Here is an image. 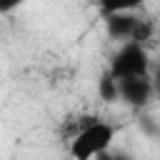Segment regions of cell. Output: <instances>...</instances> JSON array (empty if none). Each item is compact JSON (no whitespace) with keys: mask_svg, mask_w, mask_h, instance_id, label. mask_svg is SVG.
I'll return each mask as SVG.
<instances>
[{"mask_svg":"<svg viewBox=\"0 0 160 160\" xmlns=\"http://www.w3.org/2000/svg\"><path fill=\"white\" fill-rule=\"evenodd\" d=\"M155 95V85L148 78H128V80H118V98L130 105V108H145Z\"/></svg>","mask_w":160,"mask_h":160,"instance_id":"obj_3","label":"cell"},{"mask_svg":"<svg viewBox=\"0 0 160 160\" xmlns=\"http://www.w3.org/2000/svg\"><path fill=\"white\" fill-rule=\"evenodd\" d=\"M145 0H98V8L105 18L110 15H130L132 10L142 8Z\"/></svg>","mask_w":160,"mask_h":160,"instance_id":"obj_5","label":"cell"},{"mask_svg":"<svg viewBox=\"0 0 160 160\" xmlns=\"http://www.w3.org/2000/svg\"><path fill=\"white\" fill-rule=\"evenodd\" d=\"M105 22H108L110 38H115V40H132L138 32V25H140V20H135L132 15H110Z\"/></svg>","mask_w":160,"mask_h":160,"instance_id":"obj_4","label":"cell"},{"mask_svg":"<svg viewBox=\"0 0 160 160\" xmlns=\"http://www.w3.org/2000/svg\"><path fill=\"white\" fill-rule=\"evenodd\" d=\"M152 85H155V95L160 98V68H158V72H155V80H152Z\"/></svg>","mask_w":160,"mask_h":160,"instance_id":"obj_7","label":"cell"},{"mask_svg":"<svg viewBox=\"0 0 160 160\" xmlns=\"http://www.w3.org/2000/svg\"><path fill=\"white\" fill-rule=\"evenodd\" d=\"M28 0H0V15H10L18 8H22Z\"/></svg>","mask_w":160,"mask_h":160,"instance_id":"obj_6","label":"cell"},{"mask_svg":"<svg viewBox=\"0 0 160 160\" xmlns=\"http://www.w3.org/2000/svg\"><path fill=\"white\" fill-rule=\"evenodd\" d=\"M115 125L105 122V120H90L88 125H82L78 130V135L70 140V158L72 160H95V158H102L112 140H115Z\"/></svg>","mask_w":160,"mask_h":160,"instance_id":"obj_1","label":"cell"},{"mask_svg":"<svg viewBox=\"0 0 160 160\" xmlns=\"http://www.w3.org/2000/svg\"><path fill=\"white\" fill-rule=\"evenodd\" d=\"M108 72L115 80H128V78H148L150 75V55L142 42L138 40H125L110 58Z\"/></svg>","mask_w":160,"mask_h":160,"instance_id":"obj_2","label":"cell"}]
</instances>
